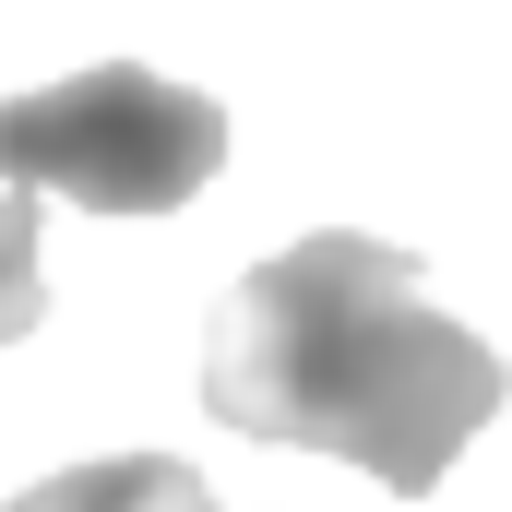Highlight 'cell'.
<instances>
[{
	"mask_svg": "<svg viewBox=\"0 0 512 512\" xmlns=\"http://www.w3.org/2000/svg\"><path fill=\"white\" fill-rule=\"evenodd\" d=\"M0 512H215V489H203V465H179V453H108V465L36 477L24 501H0Z\"/></svg>",
	"mask_w": 512,
	"mask_h": 512,
	"instance_id": "3",
	"label": "cell"
},
{
	"mask_svg": "<svg viewBox=\"0 0 512 512\" xmlns=\"http://www.w3.org/2000/svg\"><path fill=\"white\" fill-rule=\"evenodd\" d=\"M36 179H0V346H24L48 322V286H36Z\"/></svg>",
	"mask_w": 512,
	"mask_h": 512,
	"instance_id": "4",
	"label": "cell"
},
{
	"mask_svg": "<svg viewBox=\"0 0 512 512\" xmlns=\"http://www.w3.org/2000/svg\"><path fill=\"white\" fill-rule=\"evenodd\" d=\"M501 346H477L453 310H429L417 251L370 227H322L298 251L251 262L215 298L203 334V417L286 453H346L393 501H429L453 453L501 417Z\"/></svg>",
	"mask_w": 512,
	"mask_h": 512,
	"instance_id": "1",
	"label": "cell"
},
{
	"mask_svg": "<svg viewBox=\"0 0 512 512\" xmlns=\"http://www.w3.org/2000/svg\"><path fill=\"white\" fill-rule=\"evenodd\" d=\"M215 167H227V108L143 60H84L72 84L0 96V179H36L84 215H179Z\"/></svg>",
	"mask_w": 512,
	"mask_h": 512,
	"instance_id": "2",
	"label": "cell"
}]
</instances>
